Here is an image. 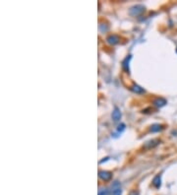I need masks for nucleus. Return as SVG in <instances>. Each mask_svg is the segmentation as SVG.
I'll use <instances>...</instances> for the list:
<instances>
[{"label": "nucleus", "mask_w": 177, "mask_h": 195, "mask_svg": "<svg viewBox=\"0 0 177 195\" xmlns=\"http://www.w3.org/2000/svg\"><path fill=\"white\" fill-rule=\"evenodd\" d=\"M99 195H109V190L107 188H99Z\"/></svg>", "instance_id": "11"}, {"label": "nucleus", "mask_w": 177, "mask_h": 195, "mask_svg": "<svg viewBox=\"0 0 177 195\" xmlns=\"http://www.w3.org/2000/svg\"><path fill=\"white\" fill-rule=\"evenodd\" d=\"M144 11H145V7L143 5H135L130 8L129 13L132 16H138V15L142 14Z\"/></svg>", "instance_id": "1"}, {"label": "nucleus", "mask_w": 177, "mask_h": 195, "mask_svg": "<svg viewBox=\"0 0 177 195\" xmlns=\"http://www.w3.org/2000/svg\"><path fill=\"white\" fill-rule=\"evenodd\" d=\"M153 184L155 188H159L161 187V176H155L154 178L153 179Z\"/></svg>", "instance_id": "9"}, {"label": "nucleus", "mask_w": 177, "mask_h": 195, "mask_svg": "<svg viewBox=\"0 0 177 195\" xmlns=\"http://www.w3.org/2000/svg\"><path fill=\"white\" fill-rule=\"evenodd\" d=\"M159 143H161V141H159V140L153 139V140H150V141H148V142H146L145 147L148 148V149H151V148H154L155 146H158Z\"/></svg>", "instance_id": "5"}, {"label": "nucleus", "mask_w": 177, "mask_h": 195, "mask_svg": "<svg viewBox=\"0 0 177 195\" xmlns=\"http://www.w3.org/2000/svg\"><path fill=\"white\" fill-rule=\"evenodd\" d=\"M107 159H108V158H104V159H103L102 161H100V162H99V163H100V164H102V163H103V162H105V161H106Z\"/></svg>", "instance_id": "15"}, {"label": "nucleus", "mask_w": 177, "mask_h": 195, "mask_svg": "<svg viewBox=\"0 0 177 195\" xmlns=\"http://www.w3.org/2000/svg\"><path fill=\"white\" fill-rule=\"evenodd\" d=\"M99 176L100 179H102L103 181H108L111 179V172H106V171H100L99 172Z\"/></svg>", "instance_id": "2"}, {"label": "nucleus", "mask_w": 177, "mask_h": 195, "mask_svg": "<svg viewBox=\"0 0 177 195\" xmlns=\"http://www.w3.org/2000/svg\"><path fill=\"white\" fill-rule=\"evenodd\" d=\"M176 52H177V49H176Z\"/></svg>", "instance_id": "16"}, {"label": "nucleus", "mask_w": 177, "mask_h": 195, "mask_svg": "<svg viewBox=\"0 0 177 195\" xmlns=\"http://www.w3.org/2000/svg\"><path fill=\"white\" fill-rule=\"evenodd\" d=\"M131 90L133 91L134 93H136V94H145L146 93V91L143 89L142 87H140V86L137 85V84H134L131 87Z\"/></svg>", "instance_id": "7"}, {"label": "nucleus", "mask_w": 177, "mask_h": 195, "mask_svg": "<svg viewBox=\"0 0 177 195\" xmlns=\"http://www.w3.org/2000/svg\"><path fill=\"white\" fill-rule=\"evenodd\" d=\"M124 130H125V124L124 123H120L119 125H118V127H117V132L121 133V132H123Z\"/></svg>", "instance_id": "13"}, {"label": "nucleus", "mask_w": 177, "mask_h": 195, "mask_svg": "<svg viewBox=\"0 0 177 195\" xmlns=\"http://www.w3.org/2000/svg\"><path fill=\"white\" fill-rule=\"evenodd\" d=\"M130 60H131V55H128L126 58L124 59V61L122 62V67L125 70V71L129 72V63H130Z\"/></svg>", "instance_id": "8"}, {"label": "nucleus", "mask_w": 177, "mask_h": 195, "mask_svg": "<svg viewBox=\"0 0 177 195\" xmlns=\"http://www.w3.org/2000/svg\"><path fill=\"white\" fill-rule=\"evenodd\" d=\"M153 103H154V106L157 107H162L166 105V99H164L162 98H158L153 102Z\"/></svg>", "instance_id": "4"}, {"label": "nucleus", "mask_w": 177, "mask_h": 195, "mask_svg": "<svg viewBox=\"0 0 177 195\" xmlns=\"http://www.w3.org/2000/svg\"><path fill=\"white\" fill-rule=\"evenodd\" d=\"M107 43L111 45H114V44H117L119 43V37L116 36V35H110L109 37H107Z\"/></svg>", "instance_id": "3"}, {"label": "nucleus", "mask_w": 177, "mask_h": 195, "mask_svg": "<svg viewBox=\"0 0 177 195\" xmlns=\"http://www.w3.org/2000/svg\"><path fill=\"white\" fill-rule=\"evenodd\" d=\"M163 129V126L161 125V124H153L151 126V132H159Z\"/></svg>", "instance_id": "10"}, {"label": "nucleus", "mask_w": 177, "mask_h": 195, "mask_svg": "<svg viewBox=\"0 0 177 195\" xmlns=\"http://www.w3.org/2000/svg\"><path fill=\"white\" fill-rule=\"evenodd\" d=\"M130 195H139V193H138V192H136V191H133V192H132L131 194H130Z\"/></svg>", "instance_id": "14"}, {"label": "nucleus", "mask_w": 177, "mask_h": 195, "mask_svg": "<svg viewBox=\"0 0 177 195\" xmlns=\"http://www.w3.org/2000/svg\"><path fill=\"white\" fill-rule=\"evenodd\" d=\"M121 117H122V114H121L120 110L118 109V107H115L114 110L112 111V119L114 120V121H119Z\"/></svg>", "instance_id": "6"}, {"label": "nucleus", "mask_w": 177, "mask_h": 195, "mask_svg": "<svg viewBox=\"0 0 177 195\" xmlns=\"http://www.w3.org/2000/svg\"><path fill=\"white\" fill-rule=\"evenodd\" d=\"M122 194V190L121 188H114V189H112V193L111 195H121Z\"/></svg>", "instance_id": "12"}]
</instances>
